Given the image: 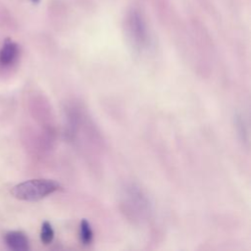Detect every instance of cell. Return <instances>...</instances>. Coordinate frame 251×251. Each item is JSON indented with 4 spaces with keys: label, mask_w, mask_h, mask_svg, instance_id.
<instances>
[{
    "label": "cell",
    "mask_w": 251,
    "mask_h": 251,
    "mask_svg": "<svg viewBox=\"0 0 251 251\" xmlns=\"http://www.w3.org/2000/svg\"><path fill=\"white\" fill-rule=\"evenodd\" d=\"M40 239L44 244H49L54 239V229L49 222H43L40 230Z\"/></svg>",
    "instance_id": "obj_7"
},
{
    "label": "cell",
    "mask_w": 251,
    "mask_h": 251,
    "mask_svg": "<svg viewBox=\"0 0 251 251\" xmlns=\"http://www.w3.org/2000/svg\"><path fill=\"white\" fill-rule=\"evenodd\" d=\"M6 245L14 251H26L29 249V241L25 233L19 230H12L5 234Z\"/></svg>",
    "instance_id": "obj_5"
},
{
    "label": "cell",
    "mask_w": 251,
    "mask_h": 251,
    "mask_svg": "<svg viewBox=\"0 0 251 251\" xmlns=\"http://www.w3.org/2000/svg\"><path fill=\"white\" fill-rule=\"evenodd\" d=\"M61 185L53 179L36 178L21 182L11 189L12 195L24 201H37L59 190Z\"/></svg>",
    "instance_id": "obj_1"
},
{
    "label": "cell",
    "mask_w": 251,
    "mask_h": 251,
    "mask_svg": "<svg viewBox=\"0 0 251 251\" xmlns=\"http://www.w3.org/2000/svg\"><path fill=\"white\" fill-rule=\"evenodd\" d=\"M32 1H33V2H38L39 0H32Z\"/></svg>",
    "instance_id": "obj_8"
},
{
    "label": "cell",
    "mask_w": 251,
    "mask_h": 251,
    "mask_svg": "<svg viewBox=\"0 0 251 251\" xmlns=\"http://www.w3.org/2000/svg\"><path fill=\"white\" fill-rule=\"evenodd\" d=\"M125 205L130 213H133L135 216H145L149 211V201L147 197L143 194L142 190L135 186L130 185L125 189Z\"/></svg>",
    "instance_id": "obj_2"
},
{
    "label": "cell",
    "mask_w": 251,
    "mask_h": 251,
    "mask_svg": "<svg viewBox=\"0 0 251 251\" xmlns=\"http://www.w3.org/2000/svg\"><path fill=\"white\" fill-rule=\"evenodd\" d=\"M79 237L84 245H89L93 241V230L91 228V226L89 222L85 219L81 220L80 226H79Z\"/></svg>",
    "instance_id": "obj_6"
},
{
    "label": "cell",
    "mask_w": 251,
    "mask_h": 251,
    "mask_svg": "<svg viewBox=\"0 0 251 251\" xmlns=\"http://www.w3.org/2000/svg\"><path fill=\"white\" fill-rule=\"evenodd\" d=\"M127 29L133 46L138 50L145 48L148 43V33L146 25L139 14L135 12L131 13L128 18Z\"/></svg>",
    "instance_id": "obj_3"
},
{
    "label": "cell",
    "mask_w": 251,
    "mask_h": 251,
    "mask_svg": "<svg viewBox=\"0 0 251 251\" xmlns=\"http://www.w3.org/2000/svg\"><path fill=\"white\" fill-rule=\"evenodd\" d=\"M19 55V45L10 39H6L0 48V66L4 68L12 66L17 61Z\"/></svg>",
    "instance_id": "obj_4"
}]
</instances>
